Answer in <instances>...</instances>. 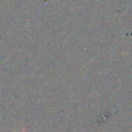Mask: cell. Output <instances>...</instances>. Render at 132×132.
<instances>
[{
    "mask_svg": "<svg viewBox=\"0 0 132 132\" xmlns=\"http://www.w3.org/2000/svg\"><path fill=\"white\" fill-rule=\"evenodd\" d=\"M16 132H26V129H25V127H23V128H22L21 131H16Z\"/></svg>",
    "mask_w": 132,
    "mask_h": 132,
    "instance_id": "obj_1",
    "label": "cell"
}]
</instances>
